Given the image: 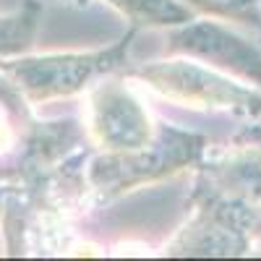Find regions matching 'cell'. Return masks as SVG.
<instances>
[{"label":"cell","mask_w":261,"mask_h":261,"mask_svg":"<svg viewBox=\"0 0 261 261\" xmlns=\"http://www.w3.org/2000/svg\"><path fill=\"white\" fill-rule=\"evenodd\" d=\"M105 130H107V139L110 141L125 144V146H136L146 139L144 120L130 102H115V107H107Z\"/></svg>","instance_id":"6da1fadb"},{"label":"cell","mask_w":261,"mask_h":261,"mask_svg":"<svg viewBox=\"0 0 261 261\" xmlns=\"http://www.w3.org/2000/svg\"><path fill=\"white\" fill-rule=\"evenodd\" d=\"M209 6H214V8H225V11H235V8H243V6H248L251 0H206Z\"/></svg>","instance_id":"7a4b0ae2"},{"label":"cell","mask_w":261,"mask_h":261,"mask_svg":"<svg viewBox=\"0 0 261 261\" xmlns=\"http://www.w3.org/2000/svg\"><path fill=\"white\" fill-rule=\"evenodd\" d=\"M125 3L144 6V8H162V6H165V0H125Z\"/></svg>","instance_id":"3957f363"}]
</instances>
